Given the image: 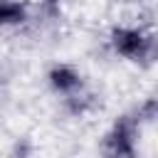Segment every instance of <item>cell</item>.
I'll use <instances>...</instances> for the list:
<instances>
[{
    "label": "cell",
    "mask_w": 158,
    "mask_h": 158,
    "mask_svg": "<svg viewBox=\"0 0 158 158\" xmlns=\"http://www.w3.org/2000/svg\"><path fill=\"white\" fill-rule=\"evenodd\" d=\"M109 44L126 62L151 64L156 57V37L136 25H114L109 32Z\"/></svg>",
    "instance_id": "obj_1"
},
{
    "label": "cell",
    "mask_w": 158,
    "mask_h": 158,
    "mask_svg": "<svg viewBox=\"0 0 158 158\" xmlns=\"http://www.w3.org/2000/svg\"><path fill=\"white\" fill-rule=\"evenodd\" d=\"M138 118L136 114H123L114 121L101 141L104 158H141L138 156Z\"/></svg>",
    "instance_id": "obj_2"
},
{
    "label": "cell",
    "mask_w": 158,
    "mask_h": 158,
    "mask_svg": "<svg viewBox=\"0 0 158 158\" xmlns=\"http://www.w3.org/2000/svg\"><path fill=\"white\" fill-rule=\"evenodd\" d=\"M47 84H49V89L54 94L72 96V94H77V91L84 89V77H81V72L77 67H72L67 62H57L47 72Z\"/></svg>",
    "instance_id": "obj_3"
},
{
    "label": "cell",
    "mask_w": 158,
    "mask_h": 158,
    "mask_svg": "<svg viewBox=\"0 0 158 158\" xmlns=\"http://www.w3.org/2000/svg\"><path fill=\"white\" fill-rule=\"evenodd\" d=\"M30 7L25 0H0V27H20L27 22Z\"/></svg>",
    "instance_id": "obj_4"
},
{
    "label": "cell",
    "mask_w": 158,
    "mask_h": 158,
    "mask_svg": "<svg viewBox=\"0 0 158 158\" xmlns=\"http://www.w3.org/2000/svg\"><path fill=\"white\" fill-rule=\"evenodd\" d=\"M64 101H67V109H69V114H72V116H84V114L94 106L91 96H89V94H84V89H81V91H77V94H72V96H64Z\"/></svg>",
    "instance_id": "obj_5"
},
{
    "label": "cell",
    "mask_w": 158,
    "mask_h": 158,
    "mask_svg": "<svg viewBox=\"0 0 158 158\" xmlns=\"http://www.w3.org/2000/svg\"><path fill=\"white\" fill-rule=\"evenodd\" d=\"M156 114H158V104H156V99H153V96H148V99L138 106L136 118H138V123H141V121H148V123H151V121L156 118Z\"/></svg>",
    "instance_id": "obj_6"
},
{
    "label": "cell",
    "mask_w": 158,
    "mask_h": 158,
    "mask_svg": "<svg viewBox=\"0 0 158 158\" xmlns=\"http://www.w3.org/2000/svg\"><path fill=\"white\" fill-rule=\"evenodd\" d=\"M44 2H49V5H57V2H59V0H44Z\"/></svg>",
    "instance_id": "obj_7"
}]
</instances>
